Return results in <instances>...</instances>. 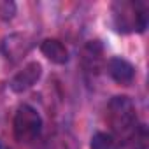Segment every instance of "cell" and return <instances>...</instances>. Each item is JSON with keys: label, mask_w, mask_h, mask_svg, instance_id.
<instances>
[{"label": "cell", "mask_w": 149, "mask_h": 149, "mask_svg": "<svg viewBox=\"0 0 149 149\" xmlns=\"http://www.w3.org/2000/svg\"><path fill=\"white\" fill-rule=\"evenodd\" d=\"M111 14L118 33H144L147 28V11L142 2L118 0L111 6Z\"/></svg>", "instance_id": "obj_1"}, {"label": "cell", "mask_w": 149, "mask_h": 149, "mask_svg": "<svg viewBox=\"0 0 149 149\" xmlns=\"http://www.w3.org/2000/svg\"><path fill=\"white\" fill-rule=\"evenodd\" d=\"M107 118L116 133L125 135V137H128V135L135 137V133L139 130L137 114H135V105L128 97H114L109 102Z\"/></svg>", "instance_id": "obj_2"}, {"label": "cell", "mask_w": 149, "mask_h": 149, "mask_svg": "<svg viewBox=\"0 0 149 149\" xmlns=\"http://www.w3.org/2000/svg\"><path fill=\"white\" fill-rule=\"evenodd\" d=\"M13 128H14V137L19 142H25V144L33 142L42 132V118L37 112V109H33L28 104H23L16 111Z\"/></svg>", "instance_id": "obj_3"}, {"label": "cell", "mask_w": 149, "mask_h": 149, "mask_svg": "<svg viewBox=\"0 0 149 149\" xmlns=\"http://www.w3.org/2000/svg\"><path fill=\"white\" fill-rule=\"evenodd\" d=\"M40 76H42V65L39 61H30L11 79L9 88L14 93H23V91L30 90L33 84H37Z\"/></svg>", "instance_id": "obj_4"}, {"label": "cell", "mask_w": 149, "mask_h": 149, "mask_svg": "<svg viewBox=\"0 0 149 149\" xmlns=\"http://www.w3.org/2000/svg\"><path fill=\"white\" fill-rule=\"evenodd\" d=\"M107 72L112 77V81L123 86L132 84V81L135 79V67L121 56H112L107 60Z\"/></svg>", "instance_id": "obj_5"}, {"label": "cell", "mask_w": 149, "mask_h": 149, "mask_svg": "<svg viewBox=\"0 0 149 149\" xmlns=\"http://www.w3.org/2000/svg\"><path fill=\"white\" fill-rule=\"evenodd\" d=\"M30 47H32V42H30V40L26 39V35H23V33H14V35L7 37V39L4 40V46H2L4 54H6L11 61L19 60L23 54L28 53Z\"/></svg>", "instance_id": "obj_6"}, {"label": "cell", "mask_w": 149, "mask_h": 149, "mask_svg": "<svg viewBox=\"0 0 149 149\" xmlns=\"http://www.w3.org/2000/svg\"><path fill=\"white\" fill-rule=\"evenodd\" d=\"M40 53L56 65H65L68 63V49L63 46V42H60L58 39H44L40 42Z\"/></svg>", "instance_id": "obj_7"}, {"label": "cell", "mask_w": 149, "mask_h": 149, "mask_svg": "<svg viewBox=\"0 0 149 149\" xmlns=\"http://www.w3.org/2000/svg\"><path fill=\"white\" fill-rule=\"evenodd\" d=\"M90 149H119V144H118V140H116L111 133L97 132V133L91 137Z\"/></svg>", "instance_id": "obj_8"}, {"label": "cell", "mask_w": 149, "mask_h": 149, "mask_svg": "<svg viewBox=\"0 0 149 149\" xmlns=\"http://www.w3.org/2000/svg\"><path fill=\"white\" fill-rule=\"evenodd\" d=\"M102 54V44L98 40H91L86 47H84V63L88 68H98V60Z\"/></svg>", "instance_id": "obj_9"}, {"label": "cell", "mask_w": 149, "mask_h": 149, "mask_svg": "<svg viewBox=\"0 0 149 149\" xmlns=\"http://www.w3.org/2000/svg\"><path fill=\"white\" fill-rule=\"evenodd\" d=\"M16 16V4L13 0H0V19L11 21Z\"/></svg>", "instance_id": "obj_10"}, {"label": "cell", "mask_w": 149, "mask_h": 149, "mask_svg": "<svg viewBox=\"0 0 149 149\" xmlns=\"http://www.w3.org/2000/svg\"><path fill=\"white\" fill-rule=\"evenodd\" d=\"M0 149H2V144H0Z\"/></svg>", "instance_id": "obj_11"}]
</instances>
